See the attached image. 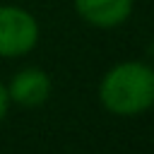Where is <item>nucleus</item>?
I'll list each match as a JSON object with an SVG mask.
<instances>
[{
	"label": "nucleus",
	"mask_w": 154,
	"mask_h": 154,
	"mask_svg": "<svg viewBox=\"0 0 154 154\" xmlns=\"http://www.w3.org/2000/svg\"><path fill=\"white\" fill-rule=\"evenodd\" d=\"M75 10L91 26L113 29L130 17L132 0H75Z\"/></svg>",
	"instance_id": "obj_4"
},
{
	"label": "nucleus",
	"mask_w": 154,
	"mask_h": 154,
	"mask_svg": "<svg viewBox=\"0 0 154 154\" xmlns=\"http://www.w3.org/2000/svg\"><path fill=\"white\" fill-rule=\"evenodd\" d=\"M7 96L19 106H41L51 96V77L38 67H24L12 77Z\"/></svg>",
	"instance_id": "obj_3"
},
{
	"label": "nucleus",
	"mask_w": 154,
	"mask_h": 154,
	"mask_svg": "<svg viewBox=\"0 0 154 154\" xmlns=\"http://www.w3.org/2000/svg\"><path fill=\"white\" fill-rule=\"evenodd\" d=\"M38 43V24L31 12L2 5L0 7V58H17Z\"/></svg>",
	"instance_id": "obj_2"
},
{
	"label": "nucleus",
	"mask_w": 154,
	"mask_h": 154,
	"mask_svg": "<svg viewBox=\"0 0 154 154\" xmlns=\"http://www.w3.org/2000/svg\"><path fill=\"white\" fill-rule=\"evenodd\" d=\"M99 99L116 116H137L154 106V67L147 63H120L111 67L101 84Z\"/></svg>",
	"instance_id": "obj_1"
},
{
	"label": "nucleus",
	"mask_w": 154,
	"mask_h": 154,
	"mask_svg": "<svg viewBox=\"0 0 154 154\" xmlns=\"http://www.w3.org/2000/svg\"><path fill=\"white\" fill-rule=\"evenodd\" d=\"M7 106H10V96H7V87H5V84H0V120L5 118V113H7Z\"/></svg>",
	"instance_id": "obj_5"
}]
</instances>
